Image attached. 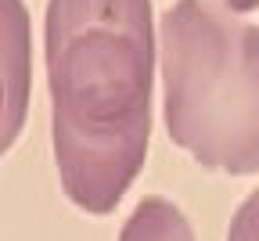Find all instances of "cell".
<instances>
[{
  "mask_svg": "<svg viewBox=\"0 0 259 241\" xmlns=\"http://www.w3.org/2000/svg\"><path fill=\"white\" fill-rule=\"evenodd\" d=\"M169 141L223 173L259 169V25L220 0H177L162 18Z\"/></svg>",
  "mask_w": 259,
  "mask_h": 241,
  "instance_id": "7a4b0ae2",
  "label": "cell"
},
{
  "mask_svg": "<svg viewBox=\"0 0 259 241\" xmlns=\"http://www.w3.org/2000/svg\"><path fill=\"white\" fill-rule=\"evenodd\" d=\"M151 0H47L54 162L76 209L105 216L137 180L151 137Z\"/></svg>",
  "mask_w": 259,
  "mask_h": 241,
  "instance_id": "6da1fadb",
  "label": "cell"
},
{
  "mask_svg": "<svg viewBox=\"0 0 259 241\" xmlns=\"http://www.w3.org/2000/svg\"><path fill=\"white\" fill-rule=\"evenodd\" d=\"M227 241H259V187L238 205L231 230H227Z\"/></svg>",
  "mask_w": 259,
  "mask_h": 241,
  "instance_id": "5b68a950",
  "label": "cell"
},
{
  "mask_svg": "<svg viewBox=\"0 0 259 241\" xmlns=\"http://www.w3.org/2000/svg\"><path fill=\"white\" fill-rule=\"evenodd\" d=\"M32 29L22 0H0V155L25 123L29 72H32Z\"/></svg>",
  "mask_w": 259,
  "mask_h": 241,
  "instance_id": "3957f363",
  "label": "cell"
},
{
  "mask_svg": "<svg viewBox=\"0 0 259 241\" xmlns=\"http://www.w3.org/2000/svg\"><path fill=\"white\" fill-rule=\"evenodd\" d=\"M223 8H231V11H238V15H245V11H252V8H259V0H220Z\"/></svg>",
  "mask_w": 259,
  "mask_h": 241,
  "instance_id": "8992f818",
  "label": "cell"
},
{
  "mask_svg": "<svg viewBox=\"0 0 259 241\" xmlns=\"http://www.w3.org/2000/svg\"><path fill=\"white\" fill-rule=\"evenodd\" d=\"M119 241H194V230L177 202L148 194L134 205L130 220L122 223Z\"/></svg>",
  "mask_w": 259,
  "mask_h": 241,
  "instance_id": "277c9868",
  "label": "cell"
}]
</instances>
